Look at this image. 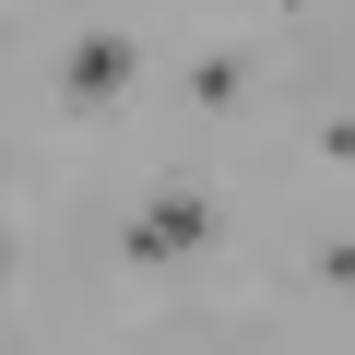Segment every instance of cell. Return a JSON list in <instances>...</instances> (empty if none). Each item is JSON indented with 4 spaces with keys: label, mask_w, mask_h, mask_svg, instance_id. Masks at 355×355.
I'll list each match as a JSON object with an SVG mask.
<instances>
[{
    "label": "cell",
    "mask_w": 355,
    "mask_h": 355,
    "mask_svg": "<svg viewBox=\"0 0 355 355\" xmlns=\"http://www.w3.org/2000/svg\"><path fill=\"white\" fill-rule=\"evenodd\" d=\"M237 95H249V60H237V48H202V60H190V107H202V119H237Z\"/></svg>",
    "instance_id": "cell-3"
},
{
    "label": "cell",
    "mask_w": 355,
    "mask_h": 355,
    "mask_svg": "<svg viewBox=\"0 0 355 355\" xmlns=\"http://www.w3.org/2000/svg\"><path fill=\"white\" fill-rule=\"evenodd\" d=\"M214 225H225V214H214L202 190H154V202L130 214V261H142V272H178V261L214 249Z\"/></svg>",
    "instance_id": "cell-2"
},
{
    "label": "cell",
    "mask_w": 355,
    "mask_h": 355,
    "mask_svg": "<svg viewBox=\"0 0 355 355\" xmlns=\"http://www.w3.org/2000/svg\"><path fill=\"white\" fill-rule=\"evenodd\" d=\"M308 142H320V166H355V119H320Z\"/></svg>",
    "instance_id": "cell-4"
},
{
    "label": "cell",
    "mask_w": 355,
    "mask_h": 355,
    "mask_svg": "<svg viewBox=\"0 0 355 355\" xmlns=\"http://www.w3.org/2000/svg\"><path fill=\"white\" fill-rule=\"evenodd\" d=\"M142 95V24H71L48 60V107L60 119H107Z\"/></svg>",
    "instance_id": "cell-1"
}]
</instances>
